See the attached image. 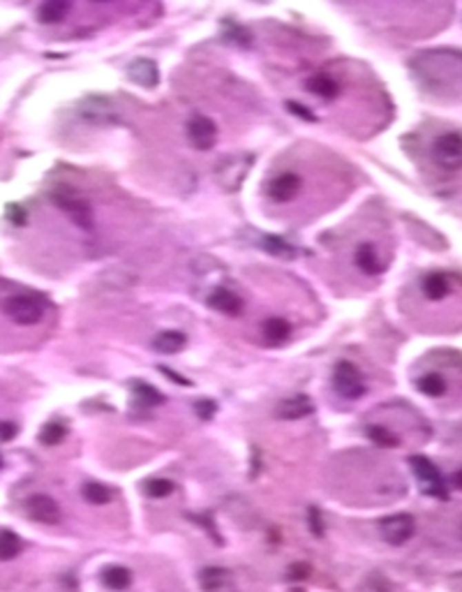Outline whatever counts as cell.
I'll return each instance as SVG.
<instances>
[{"mask_svg":"<svg viewBox=\"0 0 462 592\" xmlns=\"http://www.w3.org/2000/svg\"><path fill=\"white\" fill-rule=\"evenodd\" d=\"M254 157L248 155V153H241V155H229L217 164V172H215V179L220 181V186L227 190V193H234L243 186L245 176L252 167Z\"/></svg>","mask_w":462,"mask_h":592,"instance_id":"obj_1","label":"cell"},{"mask_svg":"<svg viewBox=\"0 0 462 592\" xmlns=\"http://www.w3.org/2000/svg\"><path fill=\"white\" fill-rule=\"evenodd\" d=\"M3 310L19 326H32L44 317V306L35 296H12L3 304Z\"/></svg>","mask_w":462,"mask_h":592,"instance_id":"obj_2","label":"cell"},{"mask_svg":"<svg viewBox=\"0 0 462 592\" xmlns=\"http://www.w3.org/2000/svg\"><path fill=\"white\" fill-rule=\"evenodd\" d=\"M412 463V470L416 479L421 482V489H423L425 495H432V497H439V500H446L448 497V491H446V484L441 479L439 470L428 460L425 456H412L409 458Z\"/></svg>","mask_w":462,"mask_h":592,"instance_id":"obj_3","label":"cell"},{"mask_svg":"<svg viewBox=\"0 0 462 592\" xmlns=\"http://www.w3.org/2000/svg\"><path fill=\"white\" fill-rule=\"evenodd\" d=\"M333 386L340 396H345L349 400H356L365 393V384H363L361 371L354 364H349V361H340V364L335 366Z\"/></svg>","mask_w":462,"mask_h":592,"instance_id":"obj_4","label":"cell"},{"mask_svg":"<svg viewBox=\"0 0 462 592\" xmlns=\"http://www.w3.org/2000/svg\"><path fill=\"white\" fill-rule=\"evenodd\" d=\"M432 155H434V162H437L441 169H448V172L460 169L462 167V137L455 132L441 135L439 139L434 141Z\"/></svg>","mask_w":462,"mask_h":592,"instance_id":"obj_5","label":"cell"},{"mask_svg":"<svg viewBox=\"0 0 462 592\" xmlns=\"http://www.w3.org/2000/svg\"><path fill=\"white\" fill-rule=\"evenodd\" d=\"M414 530H416V523L409 514L386 516L384 521L379 523V532H381V537H384V542L393 544V546L409 542V539L414 537Z\"/></svg>","mask_w":462,"mask_h":592,"instance_id":"obj_6","label":"cell"},{"mask_svg":"<svg viewBox=\"0 0 462 592\" xmlns=\"http://www.w3.org/2000/svg\"><path fill=\"white\" fill-rule=\"evenodd\" d=\"M188 137H190V144H192L194 148L210 150L217 141V128L208 116L197 114V116L190 118V123H188Z\"/></svg>","mask_w":462,"mask_h":592,"instance_id":"obj_7","label":"cell"},{"mask_svg":"<svg viewBox=\"0 0 462 592\" xmlns=\"http://www.w3.org/2000/svg\"><path fill=\"white\" fill-rule=\"evenodd\" d=\"M54 199L79 227H83V229L92 227V210L83 197H79L77 193H61V195H56Z\"/></svg>","mask_w":462,"mask_h":592,"instance_id":"obj_8","label":"cell"},{"mask_svg":"<svg viewBox=\"0 0 462 592\" xmlns=\"http://www.w3.org/2000/svg\"><path fill=\"white\" fill-rule=\"evenodd\" d=\"M26 511H28V516L32 518V521L44 523V525H56L58 521H61V506H58L56 500L49 497V495L28 497V502H26Z\"/></svg>","mask_w":462,"mask_h":592,"instance_id":"obj_9","label":"cell"},{"mask_svg":"<svg viewBox=\"0 0 462 592\" xmlns=\"http://www.w3.org/2000/svg\"><path fill=\"white\" fill-rule=\"evenodd\" d=\"M301 190V179L294 172H285L280 176H275L273 181L268 183V197L277 204L292 201Z\"/></svg>","mask_w":462,"mask_h":592,"instance_id":"obj_10","label":"cell"},{"mask_svg":"<svg viewBox=\"0 0 462 592\" xmlns=\"http://www.w3.org/2000/svg\"><path fill=\"white\" fill-rule=\"evenodd\" d=\"M128 75L132 81L141 88H155L157 81H160V70H157V65L153 61H148V58H139V61L130 63Z\"/></svg>","mask_w":462,"mask_h":592,"instance_id":"obj_11","label":"cell"},{"mask_svg":"<svg viewBox=\"0 0 462 592\" xmlns=\"http://www.w3.org/2000/svg\"><path fill=\"white\" fill-rule=\"evenodd\" d=\"M314 412V405L312 400H310L308 396H303V393H296V396L282 400L280 405H277V417L285 419V421H296V419H305L308 414Z\"/></svg>","mask_w":462,"mask_h":592,"instance_id":"obj_12","label":"cell"},{"mask_svg":"<svg viewBox=\"0 0 462 592\" xmlns=\"http://www.w3.org/2000/svg\"><path fill=\"white\" fill-rule=\"evenodd\" d=\"M208 306L213 308L217 313H224V315H239L243 310V299L239 294H234L231 289H215L210 292L208 296Z\"/></svg>","mask_w":462,"mask_h":592,"instance_id":"obj_13","label":"cell"},{"mask_svg":"<svg viewBox=\"0 0 462 592\" xmlns=\"http://www.w3.org/2000/svg\"><path fill=\"white\" fill-rule=\"evenodd\" d=\"M83 118H88V121L92 123H111L116 116L114 107H111L109 100H104V97H90L88 102L83 104V111H81Z\"/></svg>","mask_w":462,"mask_h":592,"instance_id":"obj_14","label":"cell"},{"mask_svg":"<svg viewBox=\"0 0 462 592\" xmlns=\"http://www.w3.org/2000/svg\"><path fill=\"white\" fill-rule=\"evenodd\" d=\"M261 331H263V338H266V343H270V345H282V343H287L289 335H292V326H289V322L282 319V317H270V319L263 322Z\"/></svg>","mask_w":462,"mask_h":592,"instance_id":"obj_15","label":"cell"},{"mask_svg":"<svg viewBox=\"0 0 462 592\" xmlns=\"http://www.w3.org/2000/svg\"><path fill=\"white\" fill-rule=\"evenodd\" d=\"M199 581H201V588L206 592H222L231 585V574L222 567H208L201 571Z\"/></svg>","mask_w":462,"mask_h":592,"instance_id":"obj_16","label":"cell"},{"mask_svg":"<svg viewBox=\"0 0 462 592\" xmlns=\"http://www.w3.org/2000/svg\"><path fill=\"white\" fill-rule=\"evenodd\" d=\"M356 264H359L361 271L368 273V275H379L381 271H384V264H381L377 250L370 246V243H365V246H361L359 250H356Z\"/></svg>","mask_w":462,"mask_h":592,"instance_id":"obj_17","label":"cell"},{"mask_svg":"<svg viewBox=\"0 0 462 592\" xmlns=\"http://www.w3.org/2000/svg\"><path fill=\"white\" fill-rule=\"evenodd\" d=\"M305 86L310 88V93H314L317 97H323V100H333V97H338L340 93V86L335 83V79L328 75L310 77Z\"/></svg>","mask_w":462,"mask_h":592,"instance_id":"obj_18","label":"cell"},{"mask_svg":"<svg viewBox=\"0 0 462 592\" xmlns=\"http://www.w3.org/2000/svg\"><path fill=\"white\" fill-rule=\"evenodd\" d=\"M185 343H188V338H185L183 331H162L160 335H155L153 350L162 354H176L183 350Z\"/></svg>","mask_w":462,"mask_h":592,"instance_id":"obj_19","label":"cell"},{"mask_svg":"<svg viewBox=\"0 0 462 592\" xmlns=\"http://www.w3.org/2000/svg\"><path fill=\"white\" fill-rule=\"evenodd\" d=\"M261 248L273 255V257H280V259H294L296 255H299V250H296L289 241L280 239V236H263Z\"/></svg>","mask_w":462,"mask_h":592,"instance_id":"obj_20","label":"cell"},{"mask_svg":"<svg viewBox=\"0 0 462 592\" xmlns=\"http://www.w3.org/2000/svg\"><path fill=\"white\" fill-rule=\"evenodd\" d=\"M102 581H104V585H107L109 590L121 592V590H128V588H130L132 574H130V569L114 564V567H107V569L102 571Z\"/></svg>","mask_w":462,"mask_h":592,"instance_id":"obj_21","label":"cell"},{"mask_svg":"<svg viewBox=\"0 0 462 592\" xmlns=\"http://www.w3.org/2000/svg\"><path fill=\"white\" fill-rule=\"evenodd\" d=\"M132 393H134V400L141 403L143 407H155L164 403V396L155 386H150L148 382H132Z\"/></svg>","mask_w":462,"mask_h":592,"instance_id":"obj_22","label":"cell"},{"mask_svg":"<svg viewBox=\"0 0 462 592\" xmlns=\"http://www.w3.org/2000/svg\"><path fill=\"white\" fill-rule=\"evenodd\" d=\"M70 12V3L65 0H49L39 8V19L44 23H58L61 19H65V14Z\"/></svg>","mask_w":462,"mask_h":592,"instance_id":"obj_23","label":"cell"},{"mask_svg":"<svg viewBox=\"0 0 462 592\" xmlns=\"http://www.w3.org/2000/svg\"><path fill=\"white\" fill-rule=\"evenodd\" d=\"M419 389H421V393H425V396L439 398V396H444V393H446V382H444V377H441V375L428 373V375H423V377L419 379Z\"/></svg>","mask_w":462,"mask_h":592,"instance_id":"obj_24","label":"cell"},{"mask_svg":"<svg viewBox=\"0 0 462 592\" xmlns=\"http://www.w3.org/2000/svg\"><path fill=\"white\" fill-rule=\"evenodd\" d=\"M423 292H425L428 299H432V301L444 299V296L448 294V280L441 273H430L423 280Z\"/></svg>","mask_w":462,"mask_h":592,"instance_id":"obj_25","label":"cell"},{"mask_svg":"<svg viewBox=\"0 0 462 592\" xmlns=\"http://www.w3.org/2000/svg\"><path fill=\"white\" fill-rule=\"evenodd\" d=\"M21 549H23V544L14 532H10V530L0 532V560H12V558H17L21 553Z\"/></svg>","mask_w":462,"mask_h":592,"instance_id":"obj_26","label":"cell"},{"mask_svg":"<svg viewBox=\"0 0 462 592\" xmlns=\"http://www.w3.org/2000/svg\"><path fill=\"white\" fill-rule=\"evenodd\" d=\"M81 495L88 500L90 504H107L111 500V491L104 489V486L97 482H88V484H83Z\"/></svg>","mask_w":462,"mask_h":592,"instance_id":"obj_27","label":"cell"},{"mask_svg":"<svg viewBox=\"0 0 462 592\" xmlns=\"http://www.w3.org/2000/svg\"><path fill=\"white\" fill-rule=\"evenodd\" d=\"M368 437L372 440L374 444L388 446V449H393V446L400 444V440L395 437L393 433L386 428V426H370V428H368Z\"/></svg>","mask_w":462,"mask_h":592,"instance_id":"obj_28","label":"cell"},{"mask_svg":"<svg viewBox=\"0 0 462 592\" xmlns=\"http://www.w3.org/2000/svg\"><path fill=\"white\" fill-rule=\"evenodd\" d=\"M65 435H68L65 426H61V424H46L44 428L39 431V442L46 444V446H54V444H61Z\"/></svg>","mask_w":462,"mask_h":592,"instance_id":"obj_29","label":"cell"},{"mask_svg":"<svg viewBox=\"0 0 462 592\" xmlns=\"http://www.w3.org/2000/svg\"><path fill=\"white\" fill-rule=\"evenodd\" d=\"M143 491H146L148 497L162 500L174 493V484H171L169 479H150V482H146V486H143Z\"/></svg>","mask_w":462,"mask_h":592,"instance_id":"obj_30","label":"cell"},{"mask_svg":"<svg viewBox=\"0 0 462 592\" xmlns=\"http://www.w3.org/2000/svg\"><path fill=\"white\" fill-rule=\"evenodd\" d=\"M224 37L229 39V42H236L241 44V47H248L250 44V32L245 28H241V26H231V23H224Z\"/></svg>","mask_w":462,"mask_h":592,"instance_id":"obj_31","label":"cell"},{"mask_svg":"<svg viewBox=\"0 0 462 592\" xmlns=\"http://www.w3.org/2000/svg\"><path fill=\"white\" fill-rule=\"evenodd\" d=\"M308 523H310V528H312L314 537H321V535H323L321 514H319V509H317V506H310V511H308Z\"/></svg>","mask_w":462,"mask_h":592,"instance_id":"obj_32","label":"cell"},{"mask_svg":"<svg viewBox=\"0 0 462 592\" xmlns=\"http://www.w3.org/2000/svg\"><path fill=\"white\" fill-rule=\"evenodd\" d=\"M194 412L199 414L203 421H208L215 414V403L213 400H199V403L194 405Z\"/></svg>","mask_w":462,"mask_h":592,"instance_id":"obj_33","label":"cell"},{"mask_svg":"<svg viewBox=\"0 0 462 592\" xmlns=\"http://www.w3.org/2000/svg\"><path fill=\"white\" fill-rule=\"evenodd\" d=\"M5 215H8V218L14 222V225H23V222H26V210L19 206V204H10L8 210H5Z\"/></svg>","mask_w":462,"mask_h":592,"instance_id":"obj_34","label":"cell"},{"mask_svg":"<svg viewBox=\"0 0 462 592\" xmlns=\"http://www.w3.org/2000/svg\"><path fill=\"white\" fill-rule=\"evenodd\" d=\"M287 109H289V111H294V114L299 116V118H303V121H312V123L317 121V116L312 114V111L305 109V107H301L299 102H287Z\"/></svg>","mask_w":462,"mask_h":592,"instance_id":"obj_35","label":"cell"},{"mask_svg":"<svg viewBox=\"0 0 462 592\" xmlns=\"http://www.w3.org/2000/svg\"><path fill=\"white\" fill-rule=\"evenodd\" d=\"M12 437H17V426L10 424V421H0V440L10 442Z\"/></svg>","mask_w":462,"mask_h":592,"instance_id":"obj_36","label":"cell"},{"mask_svg":"<svg viewBox=\"0 0 462 592\" xmlns=\"http://www.w3.org/2000/svg\"><path fill=\"white\" fill-rule=\"evenodd\" d=\"M308 571L310 569L305 567V564H294V567H292V578H305Z\"/></svg>","mask_w":462,"mask_h":592,"instance_id":"obj_37","label":"cell"},{"mask_svg":"<svg viewBox=\"0 0 462 592\" xmlns=\"http://www.w3.org/2000/svg\"><path fill=\"white\" fill-rule=\"evenodd\" d=\"M453 484L458 486V489L462 491V470H460V472H455V477H453Z\"/></svg>","mask_w":462,"mask_h":592,"instance_id":"obj_38","label":"cell"},{"mask_svg":"<svg viewBox=\"0 0 462 592\" xmlns=\"http://www.w3.org/2000/svg\"><path fill=\"white\" fill-rule=\"evenodd\" d=\"M0 468H3V458H0Z\"/></svg>","mask_w":462,"mask_h":592,"instance_id":"obj_39","label":"cell"}]
</instances>
